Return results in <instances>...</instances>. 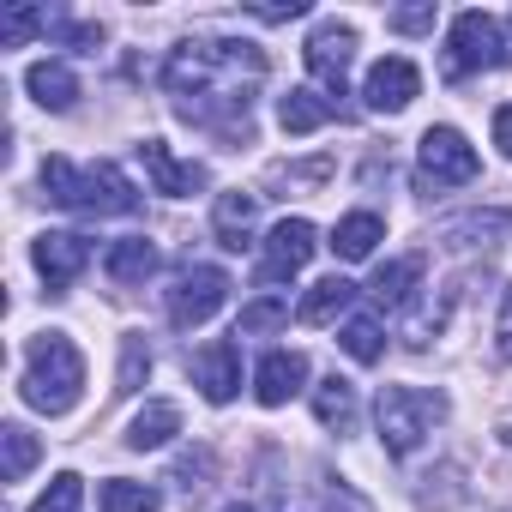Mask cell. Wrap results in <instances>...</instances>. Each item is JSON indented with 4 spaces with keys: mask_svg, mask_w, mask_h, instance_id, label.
<instances>
[{
    "mask_svg": "<svg viewBox=\"0 0 512 512\" xmlns=\"http://www.w3.org/2000/svg\"><path fill=\"white\" fill-rule=\"evenodd\" d=\"M260 79H266V55L253 43H235V37H187L163 67L175 115L193 127H211L223 139L253 133L247 103H253V85Z\"/></svg>",
    "mask_w": 512,
    "mask_h": 512,
    "instance_id": "6da1fadb",
    "label": "cell"
},
{
    "mask_svg": "<svg viewBox=\"0 0 512 512\" xmlns=\"http://www.w3.org/2000/svg\"><path fill=\"white\" fill-rule=\"evenodd\" d=\"M43 193L67 211H85V217H127L139 211V187L115 169V163H67V157H49L43 163Z\"/></svg>",
    "mask_w": 512,
    "mask_h": 512,
    "instance_id": "7a4b0ae2",
    "label": "cell"
},
{
    "mask_svg": "<svg viewBox=\"0 0 512 512\" xmlns=\"http://www.w3.org/2000/svg\"><path fill=\"white\" fill-rule=\"evenodd\" d=\"M25 404L43 410V416H67L85 392V356L67 332H43L31 338V356H25V380H19Z\"/></svg>",
    "mask_w": 512,
    "mask_h": 512,
    "instance_id": "3957f363",
    "label": "cell"
},
{
    "mask_svg": "<svg viewBox=\"0 0 512 512\" xmlns=\"http://www.w3.org/2000/svg\"><path fill=\"white\" fill-rule=\"evenodd\" d=\"M446 416H452V398L434 392V386H380V404H374L380 446L392 458H410Z\"/></svg>",
    "mask_w": 512,
    "mask_h": 512,
    "instance_id": "277c9868",
    "label": "cell"
},
{
    "mask_svg": "<svg viewBox=\"0 0 512 512\" xmlns=\"http://www.w3.org/2000/svg\"><path fill=\"white\" fill-rule=\"evenodd\" d=\"M512 49H506V31L494 13H458L452 31H446V79H470V73H488V67H506Z\"/></svg>",
    "mask_w": 512,
    "mask_h": 512,
    "instance_id": "5b68a950",
    "label": "cell"
},
{
    "mask_svg": "<svg viewBox=\"0 0 512 512\" xmlns=\"http://www.w3.org/2000/svg\"><path fill=\"white\" fill-rule=\"evenodd\" d=\"M476 145L458 133V127H428L422 145H416V187L422 193H440V187H464L476 181Z\"/></svg>",
    "mask_w": 512,
    "mask_h": 512,
    "instance_id": "8992f818",
    "label": "cell"
},
{
    "mask_svg": "<svg viewBox=\"0 0 512 512\" xmlns=\"http://www.w3.org/2000/svg\"><path fill=\"white\" fill-rule=\"evenodd\" d=\"M223 302H229V272H217V266H187V272L175 278V290H169V326L193 332V326H205Z\"/></svg>",
    "mask_w": 512,
    "mask_h": 512,
    "instance_id": "52a82bcc",
    "label": "cell"
},
{
    "mask_svg": "<svg viewBox=\"0 0 512 512\" xmlns=\"http://www.w3.org/2000/svg\"><path fill=\"white\" fill-rule=\"evenodd\" d=\"M302 61H308V73L326 85V97H344V73H350V61H356V25H338V19L314 25Z\"/></svg>",
    "mask_w": 512,
    "mask_h": 512,
    "instance_id": "ba28073f",
    "label": "cell"
},
{
    "mask_svg": "<svg viewBox=\"0 0 512 512\" xmlns=\"http://www.w3.org/2000/svg\"><path fill=\"white\" fill-rule=\"evenodd\" d=\"M314 247H320V229L308 217H284L272 235H266V260H260V284H284L296 278L308 260H314Z\"/></svg>",
    "mask_w": 512,
    "mask_h": 512,
    "instance_id": "9c48e42d",
    "label": "cell"
},
{
    "mask_svg": "<svg viewBox=\"0 0 512 512\" xmlns=\"http://www.w3.org/2000/svg\"><path fill=\"white\" fill-rule=\"evenodd\" d=\"M31 266L43 272V284L61 296L85 266H91V241L85 235H73V229H43L37 241H31Z\"/></svg>",
    "mask_w": 512,
    "mask_h": 512,
    "instance_id": "30bf717a",
    "label": "cell"
},
{
    "mask_svg": "<svg viewBox=\"0 0 512 512\" xmlns=\"http://www.w3.org/2000/svg\"><path fill=\"white\" fill-rule=\"evenodd\" d=\"M362 97H368V109H374V115H398V109H410V103L422 97V73H416V61H404V55L374 61V67H368Z\"/></svg>",
    "mask_w": 512,
    "mask_h": 512,
    "instance_id": "8fae6325",
    "label": "cell"
},
{
    "mask_svg": "<svg viewBox=\"0 0 512 512\" xmlns=\"http://www.w3.org/2000/svg\"><path fill=\"white\" fill-rule=\"evenodd\" d=\"M187 374H193V386L205 392V404H229V398L241 392V350H235L229 338H217V344H205V350L187 356Z\"/></svg>",
    "mask_w": 512,
    "mask_h": 512,
    "instance_id": "7c38bea8",
    "label": "cell"
},
{
    "mask_svg": "<svg viewBox=\"0 0 512 512\" xmlns=\"http://www.w3.org/2000/svg\"><path fill=\"white\" fill-rule=\"evenodd\" d=\"M139 163H145V175H151V187L157 193H169V199H187V193H199L211 175H205V163H181L163 139H145L139 145Z\"/></svg>",
    "mask_w": 512,
    "mask_h": 512,
    "instance_id": "4fadbf2b",
    "label": "cell"
},
{
    "mask_svg": "<svg viewBox=\"0 0 512 512\" xmlns=\"http://www.w3.org/2000/svg\"><path fill=\"white\" fill-rule=\"evenodd\" d=\"M302 380H308V356L302 350H272L260 368H253V398L266 410H278V404H290L302 392Z\"/></svg>",
    "mask_w": 512,
    "mask_h": 512,
    "instance_id": "5bb4252c",
    "label": "cell"
},
{
    "mask_svg": "<svg viewBox=\"0 0 512 512\" xmlns=\"http://www.w3.org/2000/svg\"><path fill=\"white\" fill-rule=\"evenodd\" d=\"M253 211H260V193H217V205H211V229H217V247H229V253H241V247H253Z\"/></svg>",
    "mask_w": 512,
    "mask_h": 512,
    "instance_id": "9a60e30c",
    "label": "cell"
},
{
    "mask_svg": "<svg viewBox=\"0 0 512 512\" xmlns=\"http://www.w3.org/2000/svg\"><path fill=\"white\" fill-rule=\"evenodd\" d=\"M25 91H31L49 115H67V109L79 103V79H73V67H67V61H31Z\"/></svg>",
    "mask_w": 512,
    "mask_h": 512,
    "instance_id": "2e32d148",
    "label": "cell"
},
{
    "mask_svg": "<svg viewBox=\"0 0 512 512\" xmlns=\"http://www.w3.org/2000/svg\"><path fill=\"white\" fill-rule=\"evenodd\" d=\"M350 302H356V284L332 272V278H320V284L296 302V320H302V326H332V320L350 314Z\"/></svg>",
    "mask_w": 512,
    "mask_h": 512,
    "instance_id": "e0dca14e",
    "label": "cell"
},
{
    "mask_svg": "<svg viewBox=\"0 0 512 512\" xmlns=\"http://www.w3.org/2000/svg\"><path fill=\"white\" fill-rule=\"evenodd\" d=\"M181 434V410L169 404V398H151L133 422H127V446L133 452H157V446H169Z\"/></svg>",
    "mask_w": 512,
    "mask_h": 512,
    "instance_id": "ac0fdd59",
    "label": "cell"
},
{
    "mask_svg": "<svg viewBox=\"0 0 512 512\" xmlns=\"http://www.w3.org/2000/svg\"><path fill=\"white\" fill-rule=\"evenodd\" d=\"M103 272H109L121 290H133V284H145V278L157 272V247H151L145 235H127V241H115V247L103 253Z\"/></svg>",
    "mask_w": 512,
    "mask_h": 512,
    "instance_id": "d6986e66",
    "label": "cell"
},
{
    "mask_svg": "<svg viewBox=\"0 0 512 512\" xmlns=\"http://www.w3.org/2000/svg\"><path fill=\"white\" fill-rule=\"evenodd\" d=\"M314 416H320V428H332V434H356V386H350L344 374H326V380L314 386Z\"/></svg>",
    "mask_w": 512,
    "mask_h": 512,
    "instance_id": "ffe728a7",
    "label": "cell"
},
{
    "mask_svg": "<svg viewBox=\"0 0 512 512\" xmlns=\"http://www.w3.org/2000/svg\"><path fill=\"white\" fill-rule=\"evenodd\" d=\"M332 115H338V103H332L326 91H308V85L278 103V127H284V133H320Z\"/></svg>",
    "mask_w": 512,
    "mask_h": 512,
    "instance_id": "44dd1931",
    "label": "cell"
},
{
    "mask_svg": "<svg viewBox=\"0 0 512 512\" xmlns=\"http://www.w3.org/2000/svg\"><path fill=\"white\" fill-rule=\"evenodd\" d=\"M506 229H512L506 211H464V217L440 223V241H446V247H494Z\"/></svg>",
    "mask_w": 512,
    "mask_h": 512,
    "instance_id": "7402d4cb",
    "label": "cell"
},
{
    "mask_svg": "<svg viewBox=\"0 0 512 512\" xmlns=\"http://www.w3.org/2000/svg\"><path fill=\"white\" fill-rule=\"evenodd\" d=\"M380 241H386V223H380L374 211H350V217H338V229H332V253H338V260H368Z\"/></svg>",
    "mask_w": 512,
    "mask_h": 512,
    "instance_id": "603a6c76",
    "label": "cell"
},
{
    "mask_svg": "<svg viewBox=\"0 0 512 512\" xmlns=\"http://www.w3.org/2000/svg\"><path fill=\"white\" fill-rule=\"evenodd\" d=\"M416 284H422V260L410 253V260H392V266H380V272H374L368 296H374L380 308H404V302L416 296Z\"/></svg>",
    "mask_w": 512,
    "mask_h": 512,
    "instance_id": "cb8c5ba5",
    "label": "cell"
},
{
    "mask_svg": "<svg viewBox=\"0 0 512 512\" xmlns=\"http://www.w3.org/2000/svg\"><path fill=\"white\" fill-rule=\"evenodd\" d=\"M338 344H344V350H350V362H362V368H374V362L386 356V332H380V320H374V314H356V320H344Z\"/></svg>",
    "mask_w": 512,
    "mask_h": 512,
    "instance_id": "d4e9b609",
    "label": "cell"
},
{
    "mask_svg": "<svg viewBox=\"0 0 512 512\" xmlns=\"http://www.w3.org/2000/svg\"><path fill=\"white\" fill-rule=\"evenodd\" d=\"M97 506H103V512H157L163 500H157V488H151V482H127V476H109V482L97 488Z\"/></svg>",
    "mask_w": 512,
    "mask_h": 512,
    "instance_id": "484cf974",
    "label": "cell"
},
{
    "mask_svg": "<svg viewBox=\"0 0 512 512\" xmlns=\"http://www.w3.org/2000/svg\"><path fill=\"white\" fill-rule=\"evenodd\" d=\"M0 452H7V458H0V476H7V482H19L31 464H37V434L25 428V422H7V428H0Z\"/></svg>",
    "mask_w": 512,
    "mask_h": 512,
    "instance_id": "4316f807",
    "label": "cell"
},
{
    "mask_svg": "<svg viewBox=\"0 0 512 512\" xmlns=\"http://www.w3.org/2000/svg\"><path fill=\"white\" fill-rule=\"evenodd\" d=\"M278 326H290V302H284V296H260V302L241 308L235 338H260V332H278Z\"/></svg>",
    "mask_w": 512,
    "mask_h": 512,
    "instance_id": "83f0119b",
    "label": "cell"
},
{
    "mask_svg": "<svg viewBox=\"0 0 512 512\" xmlns=\"http://www.w3.org/2000/svg\"><path fill=\"white\" fill-rule=\"evenodd\" d=\"M145 374H151V344H145L139 332H127V338H121V374H115V392L133 398V392L145 386Z\"/></svg>",
    "mask_w": 512,
    "mask_h": 512,
    "instance_id": "f1b7e54d",
    "label": "cell"
},
{
    "mask_svg": "<svg viewBox=\"0 0 512 512\" xmlns=\"http://www.w3.org/2000/svg\"><path fill=\"white\" fill-rule=\"evenodd\" d=\"M37 31H49V13L43 7H7V13H0V49H19Z\"/></svg>",
    "mask_w": 512,
    "mask_h": 512,
    "instance_id": "f546056e",
    "label": "cell"
},
{
    "mask_svg": "<svg viewBox=\"0 0 512 512\" xmlns=\"http://www.w3.org/2000/svg\"><path fill=\"white\" fill-rule=\"evenodd\" d=\"M79 506H85V476L61 470V476L37 494V506H31V512H79Z\"/></svg>",
    "mask_w": 512,
    "mask_h": 512,
    "instance_id": "4dcf8cb0",
    "label": "cell"
},
{
    "mask_svg": "<svg viewBox=\"0 0 512 512\" xmlns=\"http://www.w3.org/2000/svg\"><path fill=\"white\" fill-rule=\"evenodd\" d=\"M326 175H332V157H314V163H278L266 181L272 187H320Z\"/></svg>",
    "mask_w": 512,
    "mask_h": 512,
    "instance_id": "1f68e13d",
    "label": "cell"
},
{
    "mask_svg": "<svg viewBox=\"0 0 512 512\" xmlns=\"http://www.w3.org/2000/svg\"><path fill=\"white\" fill-rule=\"evenodd\" d=\"M314 500H320V512H374L344 476H320V494H314Z\"/></svg>",
    "mask_w": 512,
    "mask_h": 512,
    "instance_id": "d6a6232c",
    "label": "cell"
},
{
    "mask_svg": "<svg viewBox=\"0 0 512 512\" xmlns=\"http://www.w3.org/2000/svg\"><path fill=\"white\" fill-rule=\"evenodd\" d=\"M205 476H211V458H205V452L175 464V482H181V494H187V500H193V494H205Z\"/></svg>",
    "mask_w": 512,
    "mask_h": 512,
    "instance_id": "836d02e7",
    "label": "cell"
},
{
    "mask_svg": "<svg viewBox=\"0 0 512 512\" xmlns=\"http://www.w3.org/2000/svg\"><path fill=\"white\" fill-rule=\"evenodd\" d=\"M392 31H404V37L434 31V7H398V13H392Z\"/></svg>",
    "mask_w": 512,
    "mask_h": 512,
    "instance_id": "e575fe53",
    "label": "cell"
},
{
    "mask_svg": "<svg viewBox=\"0 0 512 512\" xmlns=\"http://www.w3.org/2000/svg\"><path fill=\"white\" fill-rule=\"evenodd\" d=\"M494 356L512 362V290L500 296V320H494Z\"/></svg>",
    "mask_w": 512,
    "mask_h": 512,
    "instance_id": "d590c367",
    "label": "cell"
},
{
    "mask_svg": "<svg viewBox=\"0 0 512 512\" xmlns=\"http://www.w3.org/2000/svg\"><path fill=\"white\" fill-rule=\"evenodd\" d=\"M253 19H266V25H284V19H302L308 13V0H278V7H247Z\"/></svg>",
    "mask_w": 512,
    "mask_h": 512,
    "instance_id": "8d00e7d4",
    "label": "cell"
},
{
    "mask_svg": "<svg viewBox=\"0 0 512 512\" xmlns=\"http://www.w3.org/2000/svg\"><path fill=\"white\" fill-rule=\"evenodd\" d=\"M55 37L73 43V49H97L103 43V25H55Z\"/></svg>",
    "mask_w": 512,
    "mask_h": 512,
    "instance_id": "74e56055",
    "label": "cell"
},
{
    "mask_svg": "<svg viewBox=\"0 0 512 512\" xmlns=\"http://www.w3.org/2000/svg\"><path fill=\"white\" fill-rule=\"evenodd\" d=\"M494 145H500V151L512 157V103H506V109L494 115Z\"/></svg>",
    "mask_w": 512,
    "mask_h": 512,
    "instance_id": "f35d334b",
    "label": "cell"
},
{
    "mask_svg": "<svg viewBox=\"0 0 512 512\" xmlns=\"http://www.w3.org/2000/svg\"><path fill=\"white\" fill-rule=\"evenodd\" d=\"M223 512H253V506H223Z\"/></svg>",
    "mask_w": 512,
    "mask_h": 512,
    "instance_id": "ab89813d",
    "label": "cell"
}]
</instances>
